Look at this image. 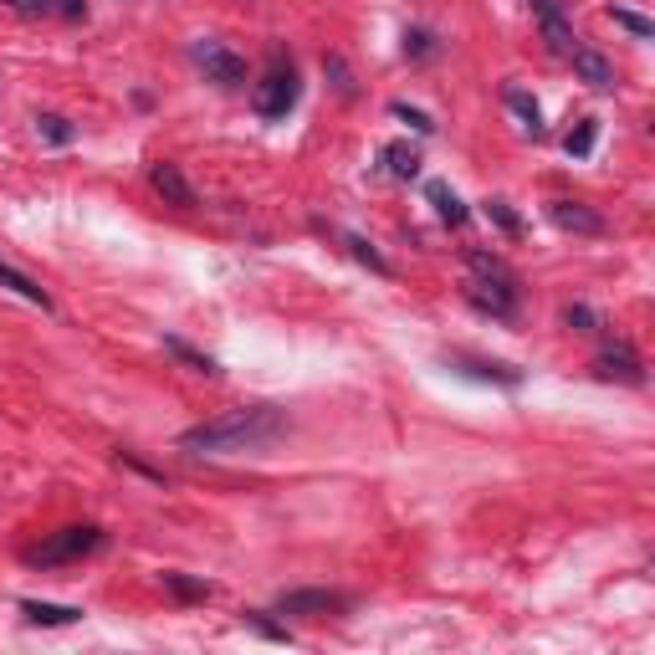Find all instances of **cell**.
<instances>
[{
  "label": "cell",
  "mask_w": 655,
  "mask_h": 655,
  "mask_svg": "<svg viewBox=\"0 0 655 655\" xmlns=\"http://www.w3.org/2000/svg\"><path fill=\"white\" fill-rule=\"evenodd\" d=\"M425 195H430V205H435V215H441V221H446V226H456V231H461V226L471 221V210L461 205V195H456V190H451L446 180H430V185H425Z\"/></svg>",
  "instance_id": "obj_13"
},
{
  "label": "cell",
  "mask_w": 655,
  "mask_h": 655,
  "mask_svg": "<svg viewBox=\"0 0 655 655\" xmlns=\"http://www.w3.org/2000/svg\"><path fill=\"white\" fill-rule=\"evenodd\" d=\"M594 374H599V379H620V384H645V364H640V354H635L625 338H615V343L599 348Z\"/></svg>",
  "instance_id": "obj_9"
},
{
  "label": "cell",
  "mask_w": 655,
  "mask_h": 655,
  "mask_svg": "<svg viewBox=\"0 0 655 655\" xmlns=\"http://www.w3.org/2000/svg\"><path fill=\"white\" fill-rule=\"evenodd\" d=\"M446 369L471 374V379H492V384H517L522 379L512 364H487V359H466V354H446Z\"/></svg>",
  "instance_id": "obj_12"
},
{
  "label": "cell",
  "mask_w": 655,
  "mask_h": 655,
  "mask_svg": "<svg viewBox=\"0 0 655 655\" xmlns=\"http://www.w3.org/2000/svg\"><path fill=\"white\" fill-rule=\"evenodd\" d=\"M548 221L569 236H604L609 231V221L584 200H548Z\"/></svg>",
  "instance_id": "obj_7"
},
{
  "label": "cell",
  "mask_w": 655,
  "mask_h": 655,
  "mask_svg": "<svg viewBox=\"0 0 655 655\" xmlns=\"http://www.w3.org/2000/svg\"><path fill=\"white\" fill-rule=\"evenodd\" d=\"M466 267H471L476 277H497V282H517V272L507 267V261H502L497 251H466Z\"/></svg>",
  "instance_id": "obj_18"
},
{
  "label": "cell",
  "mask_w": 655,
  "mask_h": 655,
  "mask_svg": "<svg viewBox=\"0 0 655 655\" xmlns=\"http://www.w3.org/2000/svg\"><path fill=\"white\" fill-rule=\"evenodd\" d=\"M190 62L210 77V82H221V87H241L246 82V57H236L231 47H221V41H195L190 47Z\"/></svg>",
  "instance_id": "obj_5"
},
{
  "label": "cell",
  "mask_w": 655,
  "mask_h": 655,
  "mask_svg": "<svg viewBox=\"0 0 655 655\" xmlns=\"http://www.w3.org/2000/svg\"><path fill=\"white\" fill-rule=\"evenodd\" d=\"M389 113H395L400 123H410L415 134H435V123H430V118H425L420 108H410V103H395V108H389Z\"/></svg>",
  "instance_id": "obj_30"
},
{
  "label": "cell",
  "mask_w": 655,
  "mask_h": 655,
  "mask_svg": "<svg viewBox=\"0 0 655 655\" xmlns=\"http://www.w3.org/2000/svg\"><path fill=\"white\" fill-rule=\"evenodd\" d=\"M569 62H574L579 82H589L594 93H615V82H620V77H615V67H609V62H604V57H599L594 47H579V52H574Z\"/></svg>",
  "instance_id": "obj_11"
},
{
  "label": "cell",
  "mask_w": 655,
  "mask_h": 655,
  "mask_svg": "<svg viewBox=\"0 0 655 655\" xmlns=\"http://www.w3.org/2000/svg\"><path fill=\"white\" fill-rule=\"evenodd\" d=\"M282 615H297V620H323V615H343L348 609V594L338 589H287L277 599Z\"/></svg>",
  "instance_id": "obj_6"
},
{
  "label": "cell",
  "mask_w": 655,
  "mask_h": 655,
  "mask_svg": "<svg viewBox=\"0 0 655 655\" xmlns=\"http://www.w3.org/2000/svg\"><path fill=\"white\" fill-rule=\"evenodd\" d=\"M594 139H599V118H579L569 128V139H563V149H569L574 159H589L594 154Z\"/></svg>",
  "instance_id": "obj_20"
},
{
  "label": "cell",
  "mask_w": 655,
  "mask_h": 655,
  "mask_svg": "<svg viewBox=\"0 0 655 655\" xmlns=\"http://www.w3.org/2000/svg\"><path fill=\"white\" fill-rule=\"evenodd\" d=\"M277 435H287V410L277 405H241V410H226L205 425H190L180 435V451H195V456H236V451H261L272 446Z\"/></svg>",
  "instance_id": "obj_1"
},
{
  "label": "cell",
  "mask_w": 655,
  "mask_h": 655,
  "mask_svg": "<svg viewBox=\"0 0 655 655\" xmlns=\"http://www.w3.org/2000/svg\"><path fill=\"white\" fill-rule=\"evenodd\" d=\"M343 241H348V251H354V261H364V267H369L374 277H389V261H384V256H379L364 236H343Z\"/></svg>",
  "instance_id": "obj_24"
},
{
  "label": "cell",
  "mask_w": 655,
  "mask_h": 655,
  "mask_svg": "<svg viewBox=\"0 0 655 655\" xmlns=\"http://www.w3.org/2000/svg\"><path fill=\"white\" fill-rule=\"evenodd\" d=\"M528 11H533V21H538V31H543V41H548V52L569 62V57L579 52V36H574V26H569L563 0H528Z\"/></svg>",
  "instance_id": "obj_4"
},
{
  "label": "cell",
  "mask_w": 655,
  "mask_h": 655,
  "mask_svg": "<svg viewBox=\"0 0 655 655\" xmlns=\"http://www.w3.org/2000/svg\"><path fill=\"white\" fill-rule=\"evenodd\" d=\"M164 589H169L174 599H190V604H205V599L215 594V584H205V579H190V574H164Z\"/></svg>",
  "instance_id": "obj_19"
},
{
  "label": "cell",
  "mask_w": 655,
  "mask_h": 655,
  "mask_svg": "<svg viewBox=\"0 0 655 655\" xmlns=\"http://www.w3.org/2000/svg\"><path fill=\"white\" fill-rule=\"evenodd\" d=\"M164 354H174L185 369H195V374H205V379H221V364H215L210 354H200V348H190L185 338H164Z\"/></svg>",
  "instance_id": "obj_16"
},
{
  "label": "cell",
  "mask_w": 655,
  "mask_h": 655,
  "mask_svg": "<svg viewBox=\"0 0 655 655\" xmlns=\"http://www.w3.org/2000/svg\"><path fill=\"white\" fill-rule=\"evenodd\" d=\"M103 543H108V533L93 528V522H82V528H62L47 543H36L26 553V563H36V569H62V563H82V558L103 553Z\"/></svg>",
  "instance_id": "obj_3"
},
{
  "label": "cell",
  "mask_w": 655,
  "mask_h": 655,
  "mask_svg": "<svg viewBox=\"0 0 655 655\" xmlns=\"http://www.w3.org/2000/svg\"><path fill=\"white\" fill-rule=\"evenodd\" d=\"M405 57H415V62L435 57V36H430V31H420V26H410V31H405Z\"/></svg>",
  "instance_id": "obj_27"
},
{
  "label": "cell",
  "mask_w": 655,
  "mask_h": 655,
  "mask_svg": "<svg viewBox=\"0 0 655 655\" xmlns=\"http://www.w3.org/2000/svg\"><path fill=\"white\" fill-rule=\"evenodd\" d=\"M246 625H251L256 635H267V640H292V635H287V625L267 620V615H261V609H251V615H246Z\"/></svg>",
  "instance_id": "obj_29"
},
{
  "label": "cell",
  "mask_w": 655,
  "mask_h": 655,
  "mask_svg": "<svg viewBox=\"0 0 655 655\" xmlns=\"http://www.w3.org/2000/svg\"><path fill=\"white\" fill-rule=\"evenodd\" d=\"M384 164H389L395 180H415V174H420V154H415L410 144H389V149H384Z\"/></svg>",
  "instance_id": "obj_21"
},
{
  "label": "cell",
  "mask_w": 655,
  "mask_h": 655,
  "mask_svg": "<svg viewBox=\"0 0 655 655\" xmlns=\"http://www.w3.org/2000/svg\"><path fill=\"white\" fill-rule=\"evenodd\" d=\"M297 98H302L297 67H292L282 52H272V57H267V72H261V82L251 87V108H256L261 118H287V113L297 108Z\"/></svg>",
  "instance_id": "obj_2"
},
{
  "label": "cell",
  "mask_w": 655,
  "mask_h": 655,
  "mask_svg": "<svg viewBox=\"0 0 655 655\" xmlns=\"http://www.w3.org/2000/svg\"><path fill=\"white\" fill-rule=\"evenodd\" d=\"M149 185H154V190H159V195H164L169 205H180V210H195V205H200L195 185L185 180V169H180V164H169V159L149 169Z\"/></svg>",
  "instance_id": "obj_10"
},
{
  "label": "cell",
  "mask_w": 655,
  "mask_h": 655,
  "mask_svg": "<svg viewBox=\"0 0 655 655\" xmlns=\"http://www.w3.org/2000/svg\"><path fill=\"white\" fill-rule=\"evenodd\" d=\"M57 11L77 21V16H87V0H57Z\"/></svg>",
  "instance_id": "obj_32"
},
{
  "label": "cell",
  "mask_w": 655,
  "mask_h": 655,
  "mask_svg": "<svg viewBox=\"0 0 655 655\" xmlns=\"http://www.w3.org/2000/svg\"><path fill=\"white\" fill-rule=\"evenodd\" d=\"M36 128H41V139H47V144H57V149L77 139V128H72L62 113H41V118H36Z\"/></svg>",
  "instance_id": "obj_22"
},
{
  "label": "cell",
  "mask_w": 655,
  "mask_h": 655,
  "mask_svg": "<svg viewBox=\"0 0 655 655\" xmlns=\"http://www.w3.org/2000/svg\"><path fill=\"white\" fill-rule=\"evenodd\" d=\"M487 215H492V221H497L507 236H522V215H517L507 200H487Z\"/></svg>",
  "instance_id": "obj_28"
},
{
  "label": "cell",
  "mask_w": 655,
  "mask_h": 655,
  "mask_svg": "<svg viewBox=\"0 0 655 655\" xmlns=\"http://www.w3.org/2000/svg\"><path fill=\"white\" fill-rule=\"evenodd\" d=\"M323 72L333 77V87H338L343 98H359V87H354V72H348V62H343L338 52H328V57H323Z\"/></svg>",
  "instance_id": "obj_23"
},
{
  "label": "cell",
  "mask_w": 655,
  "mask_h": 655,
  "mask_svg": "<svg viewBox=\"0 0 655 655\" xmlns=\"http://www.w3.org/2000/svg\"><path fill=\"white\" fill-rule=\"evenodd\" d=\"M0 287H11L16 297H26V302H36V308H52V297H47V292H41V287H36V282H31L26 272H16V267H11V261H0Z\"/></svg>",
  "instance_id": "obj_17"
},
{
  "label": "cell",
  "mask_w": 655,
  "mask_h": 655,
  "mask_svg": "<svg viewBox=\"0 0 655 655\" xmlns=\"http://www.w3.org/2000/svg\"><path fill=\"white\" fill-rule=\"evenodd\" d=\"M466 302L471 308H482V313H492V318H512L517 313V282H497V277H476V282H466Z\"/></svg>",
  "instance_id": "obj_8"
},
{
  "label": "cell",
  "mask_w": 655,
  "mask_h": 655,
  "mask_svg": "<svg viewBox=\"0 0 655 655\" xmlns=\"http://www.w3.org/2000/svg\"><path fill=\"white\" fill-rule=\"evenodd\" d=\"M563 328H574V333H599V313L589 308V302H569V308H563Z\"/></svg>",
  "instance_id": "obj_25"
},
{
  "label": "cell",
  "mask_w": 655,
  "mask_h": 655,
  "mask_svg": "<svg viewBox=\"0 0 655 655\" xmlns=\"http://www.w3.org/2000/svg\"><path fill=\"white\" fill-rule=\"evenodd\" d=\"M21 615H26L31 625L57 630V625H77V620H82V609H77V604H41V599H26V604H21Z\"/></svg>",
  "instance_id": "obj_14"
},
{
  "label": "cell",
  "mask_w": 655,
  "mask_h": 655,
  "mask_svg": "<svg viewBox=\"0 0 655 655\" xmlns=\"http://www.w3.org/2000/svg\"><path fill=\"white\" fill-rule=\"evenodd\" d=\"M11 11H21V16H47L52 11V0H6Z\"/></svg>",
  "instance_id": "obj_31"
},
{
  "label": "cell",
  "mask_w": 655,
  "mask_h": 655,
  "mask_svg": "<svg viewBox=\"0 0 655 655\" xmlns=\"http://www.w3.org/2000/svg\"><path fill=\"white\" fill-rule=\"evenodd\" d=\"M609 16H615V26H625V31H630V36H640V41H650V36H655V21H650V16H640V11H630V6H615Z\"/></svg>",
  "instance_id": "obj_26"
},
{
  "label": "cell",
  "mask_w": 655,
  "mask_h": 655,
  "mask_svg": "<svg viewBox=\"0 0 655 655\" xmlns=\"http://www.w3.org/2000/svg\"><path fill=\"white\" fill-rule=\"evenodd\" d=\"M502 103L522 118V128H528L533 139H543V108H538V98H533V93H522V87H507Z\"/></svg>",
  "instance_id": "obj_15"
}]
</instances>
